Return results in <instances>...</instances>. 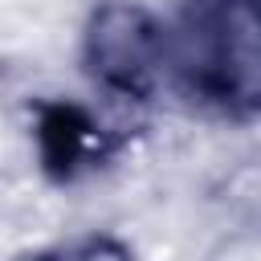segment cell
I'll list each match as a JSON object with an SVG mask.
<instances>
[{"label":"cell","mask_w":261,"mask_h":261,"mask_svg":"<svg viewBox=\"0 0 261 261\" xmlns=\"http://www.w3.org/2000/svg\"><path fill=\"white\" fill-rule=\"evenodd\" d=\"M86 65L106 90L147 98L167 69V24L135 4H102L86 33Z\"/></svg>","instance_id":"2"},{"label":"cell","mask_w":261,"mask_h":261,"mask_svg":"<svg viewBox=\"0 0 261 261\" xmlns=\"http://www.w3.org/2000/svg\"><path fill=\"white\" fill-rule=\"evenodd\" d=\"M41 155H45V167L53 175H69L86 151V143L94 139V126L90 118L77 110V106H49L41 114Z\"/></svg>","instance_id":"3"},{"label":"cell","mask_w":261,"mask_h":261,"mask_svg":"<svg viewBox=\"0 0 261 261\" xmlns=\"http://www.w3.org/2000/svg\"><path fill=\"white\" fill-rule=\"evenodd\" d=\"M167 69L220 114L261 110V0H184L167 24Z\"/></svg>","instance_id":"1"},{"label":"cell","mask_w":261,"mask_h":261,"mask_svg":"<svg viewBox=\"0 0 261 261\" xmlns=\"http://www.w3.org/2000/svg\"><path fill=\"white\" fill-rule=\"evenodd\" d=\"M37 261H130V257H126L122 245L90 237V241H73V245H65V249H57V253H45V257H37Z\"/></svg>","instance_id":"4"}]
</instances>
